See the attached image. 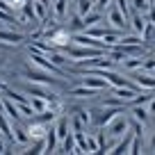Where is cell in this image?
Instances as JSON below:
<instances>
[{"instance_id": "5bb4252c", "label": "cell", "mask_w": 155, "mask_h": 155, "mask_svg": "<svg viewBox=\"0 0 155 155\" xmlns=\"http://www.w3.org/2000/svg\"><path fill=\"white\" fill-rule=\"evenodd\" d=\"M103 21H107V16L105 14H103V12H89V14H84L82 16V23H84V30H89V28H94V25H101L103 23Z\"/></svg>"}, {"instance_id": "ba28073f", "label": "cell", "mask_w": 155, "mask_h": 155, "mask_svg": "<svg viewBox=\"0 0 155 155\" xmlns=\"http://www.w3.org/2000/svg\"><path fill=\"white\" fill-rule=\"evenodd\" d=\"M119 114H123V107L121 105H107V107H103L101 114H96V123L103 128V126H107L112 119H116Z\"/></svg>"}, {"instance_id": "6da1fadb", "label": "cell", "mask_w": 155, "mask_h": 155, "mask_svg": "<svg viewBox=\"0 0 155 155\" xmlns=\"http://www.w3.org/2000/svg\"><path fill=\"white\" fill-rule=\"evenodd\" d=\"M103 128H105V132H107V153H110L112 146L130 130V121H128L126 114H119L116 119H112V121L107 123V126H103Z\"/></svg>"}, {"instance_id": "cb8c5ba5", "label": "cell", "mask_w": 155, "mask_h": 155, "mask_svg": "<svg viewBox=\"0 0 155 155\" xmlns=\"http://www.w3.org/2000/svg\"><path fill=\"white\" fill-rule=\"evenodd\" d=\"M5 114L12 116V119H16V121L23 116V114H21V107L14 105V101H12V98H7V101H5Z\"/></svg>"}, {"instance_id": "d6a6232c", "label": "cell", "mask_w": 155, "mask_h": 155, "mask_svg": "<svg viewBox=\"0 0 155 155\" xmlns=\"http://www.w3.org/2000/svg\"><path fill=\"white\" fill-rule=\"evenodd\" d=\"M0 112H5V101L0 98Z\"/></svg>"}, {"instance_id": "e575fe53", "label": "cell", "mask_w": 155, "mask_h": 155, "mask_svg": "<svg viewBox=\"0 0 155 155\" xmlns=\"http://www.w3.org/2000/svg\"><path fill=\"white\" fill-rule=\"evenodd\" d=\"M7 2H14V0H7Z\"/></svg>"}, {"instance_id": "e0dca14e", "label": "cell", "mask_w": 155, "mask_h": 155, "mask_svg": "<svg viewBox=\"0 0 155 155\" xmlns=\"http://www.w3.org/2000/svg\"><path fill=\"white\" fill-rule=\"evenodd\" d=\"M121 64L128 68V71H139V68H144V55H130V57H123Z\"/></svg>"}, {"instance_id": "52a82bcc", "label": "cell", "mask_w": 155, "mask_h": 155, "mask_svg": "<svg viewBox=\"0 0 155 155\" xmlns=\"http://www.w3.org/2000/svg\"><path fill=\"white\" fill-rule=\"evenodd\" d=\"M132 80L137 82L139 89H153L155 91V73H148L144 68H139V71H132Z\"/></svg>"}, {"instance_id": "836d02e7", "label": "cell", "mask_w": 155, "mask_h": 155, "mask_svg": "<svg viewBox=\"0 0 155 155\" xmlns=\"http://www.w3.org/2000/svg\"><path fill=\"white\" fill-rule=\"evenodd\" d=\"M5 89H7V84L2 82V80H0V91H5Z\"/></svg>"}, {"instance_id": "d4e9b609", "label": "cell", "mask_w": 155, "mask_h": 155, "mask_svg": "<svg viewBox=\"0 0 155 155\" xmlns=\"http://www.w3.org/2000/svg\"><path fill=\"white\" fill-rule=\"evenodd\" d=\"M14 141L16 144H28V141H32L30 139V132H28V128H21V126H16L14 128Z\"/></svg>"}, {"instance_id": "d6986e66", "label": "cell", "mask_w": 155, "mask_h": 155, "mask_svg": "<svg viewBox=\"0 0 155 155\" xmlns=\"http://www.w3.org/2000/svg\"><path fill=\"white\" fill-rule=\"evenodd\" d=\"M130 114H132V119H135V121L146 123V121H148V114H150V112L146 110L144 105H130Z\"/></svg>"}, {"instance_id": "f546056e", "label": "cell", "mask_w": 155, "mask_h": 155, "mask_svg": "<svg viewBox=\"0 0 155 155\" xmlns=\"http://www.w3.org/2000/svg\"><path fill=\"white\" fill-rule=\"evenodd\" d=\"M112 5H114L112 0H96V7H98V12H107Z\"/></svg>"}, {"instance_id": "4dcf8cb0", "label": "cell", "mask_w": 155, "mask_h": 155, "mask_svg": "<svg viewBox=\"0 0 155 155\" xmlns=\"http://www.w3.org/2000/svg\"><path fill=\"white\" fill-rule=\"evenodd\" d=\"M148 112H150V114H155V96L148 101Z\"/></svg>"}, {"instance_id": "277c9868", "label": "cell", "mask_w": 155, "mask_h": 155, "mask_svg": "<svg viewBox=\"0 0 155 155\" xmlns=\"http://www.w3.org/2000/svg\"><path fill=\"white\" fill-rule=\"evenodd\" d=\"M25 78H28L30 82H39V84H48V87H59V75L57 78H50L53 73H48V71H37V68H25V73H23Z\"/></svg>"}, {"instance_id": "d590c367", "label": "cell", "mask_w": 155, "mask_h": 155, "mask_svg": "<svg viewBox=\"0 0 155 155\" xmlns=\"http://www.w3.org/2000/svg\"><path fill=\"white\" fill-rule=\"evenodd\" d=\"M150 2H155V0H150Z\"/></svg>"}, {"instance_id": "8992f818", "label": "cell", "mask_w": 155, "mask_h": 155, "mask_svg": "<svg viewBox=\"0 0 155 155\" xmlns=\"http://www.w3.org/2000/svg\"><path fill=\"white\" fill-rule=\"evenodd\" d=\"M105 16H107V23H110L112 28H116V30H121V32H126V28H128V23H130V18H128V16L123 14L119 7H110Z\"/></svg>"}, {"instance_id": "3957f363", "label": "cell", "mask_w": 155, "mask_h": 155, "mask_svg": "<svg viewBox=\"0 0 155 155\" xmlns=\"http://www.w3.org/2000/svg\"><path fill=\"white\" fill-rule=\"evenodd\" d=\"M30 59H32V64H34V66L44 68V71L53 73V75H59V78L64 75V68H62V66H57V64H55L53 59L48 57V55L39 53V50H32V48H30Z\"/></svg>"}, {"instance_id": "2e32d148", "label": "cell", "mask_w": 155, "mask_h": 155, "mask_svg": "<svg viewBox=\"0 0 155 155\" xmlns=\"http://www.w3.org/2000/svg\"><path fill=\"white\" fill-rule=\"evenodd\" d=\"M139 91V87H114V96L116 98H121L123 103H130L132 98H135V94Z\"/></svg>"}, {"instance_id": "603a6c76", "label": "cell", "mask_w": 155, "mask_h": 155, "mask_svg": "<svg viewBox=\"0 0 155 155\" xmlns=\"http://www.w3.org/2000/svg\"><path fill=\"white\" fill-rule=\"evenodd\" d=\"M5 94H7V98H12V101L16 103V105L30 103V98H28V94H25V91H16V89H5Z\"/></svg>"}, {"instance_id": "8fae6325", "label": "cell", "mask_w": 155, "mask_h": 155, "mask_svg": "<svg viewBox=\"0 0 155 155\" xmlns=\"http://www.w3.org/2000/svg\"><path fill=\"white\" fill-rule=\"evenodd\" d=\"M23 34L21 32H14V30H9V28H0V41L2 44H9V46H18V44H23Z\"/></svg>"}, {"instance_id": "7402d4cb", "label": "cell", "mask_w": 155, "mask_h": 155, "mask_svg": "<svg viewBox=\"0 0 155 155\" xmlns=\"http://www.w3.org/2000/svg\"><path fill=\"white\" fill-rule=\"evenodd\" d=\"M57 150H62V153H75V135L68 132V135L62 139V144H59Z\"/></svg>"}, {"instance_id": "4fadbf2b", "label": "cell", "mask_w": 155, "mask_h": 155, "mask_svg": "<svg viewBox=\"0 0 155 155\" xmlns=\"http://www.w3.org/2000/svg\"><path fill=\"white\" fill-rule=\"evenodd\" d=\"M48 126L50 123H44V121H37L34 119L32 123H30V128H28V132H30V139H44L46 137V132H48Z\"/></svg>"}, {"instance_id": "ffe728a7", "label": "cell", "mask_w": 155, "mask_h": 155, "mask_svg": "<svg viewBox=\"0 0 155 155\" xmlns=\"http://www.w3.org/2000/svg\"><path fill=\"white\" fill-rule=\"evenodd\" d=\"M68 12V0H53V16L57 21H62Z\"/></svg>"}, {"instance_id": "5b68a950", "label": "cell", "mask_w": 155, "mask_h": 155, "mask_svg": "<svg viewBox=\"0 0 155 155\" xmlns=\"http://www.w3.org/2000/svg\"><path fill=\"white\" fill-rule=\"evenodd\" d=\"M25 94H28V96H39V98H44V101H48L50 105L57 101V91L48 89V84H39V82L25 84Z\"/></svg>"}, {"instance_id": "4316f807", "label": "cell", "mask_w": 155, "mask_h": 155, "mask_svg": "<svg viewBox=\"0 0 155 155\" xmlns=\"http://www.w3.org/2000/svg\"><path fill=\"white\" fill-rule=\"evenodd\" d=\"M0 135L9 137V139H14V132H12V128L7 126V119H5V112H0Z\"/></svg>"}, {"instance_id": "484cf974", "label": "cell", "mask_w": 155, "mask_h": 155, "mask_svg": "<svg viewBox=\"0 0 155 155\" xmlns=\"http://www.w3.org/2000/svg\"><path fill=\"white\" fill-rule=\"evenodd\" d=\"M94 5H96V2H91V0H75V12L80 16H84V14H89V12L94 9Z\"/></svg>"}, {"instance_id": "30bf717a", "label": "cell", "mask_w": 155, "mask_h": 155, "mask_svg": "<svg viewBox=\"0 0 155 155\" xmlns=\"http://www.w3.org/2000/svg\"><path fill=\"white\" fill-rule=\"evenodd\" d=\"M98 89H94V87H89V84H78V87H73V89H68V96H73V98H94V96H98Z\"/></svg>"}, {"instance_id": "1f68e13d", "label": "cell", "mask_w": 155, "mask_h": 155, "mask_svg": "<svg viewBox=\"0 0 155 155\" xmlns=\"http://www.w3.org/2000/svg\"><path fill=\"white\" fill-rule=\"evenodd\" d=\"M148 146H150V150L155 153V132H153V137H150V144H148Z\"/></svg>"}, {"instance_id": "7a4b0ae2", "label": "cell", "mask_w": 155, "mask_h": 155, "mask_svg": "<svg viewBox=\"0 0 155 155\" xmlns=\"http://www.w3.org/2000/svg\"><path fill=\"white\" fill-rule=\"evenodd\" d=\"M64 53H66V57L71 59V62H84V59H91V57H98V55H105V50L101 48H91V46H80V44H73L68 46V48H64Z\"/></svg>"}, {"instance_id": "7c38bea8", "label": "cell", "mask_w": 155, "mask_h": 155, "mask_svg": "<svg viewBox=\"0 0 155 155\" xmlns=\"http://www.w3.org/2000/svg\"><path fill=\"white\" fill-rule=\"evenodd\" d=\"M82 84H89V87L98 89V91H105V89L110 87V82H107L105 78H101V75H94V73H84V78H82Z\"/></svg>"}, {"instance_id": "f1b7e54d", "label": "cell", "mask_w": 155, "mask_h": 155, "mask_svg": "<svg viewBox=\"0 0 155 155\" xmlns=\"http://www.w3.org/2000/svg\"><path fill=\"white\" fill-rule=\"evenodd\" d=\"M78 116H80V121L84 123V128H87V126H91V121H94L91 112H87V110H78Z\"/></svg>"}, {"instance_id": "44dd1931", "label": "cell", "mask_w": 155, "mask_h": 155, "mask_svg": "<svg viewBox=\"0 0 155 155\" xmlns=\"http://www.w3.org/2000/svg\"><path fill=\"white\" fill-rule=\"evenodd\" d=\"M132 7V12H139V14H148L153 9V2L150 0H128Z\"/></svg>"}, {"instance_id": "83f0119b", "label": "cell", "mask_w": 155, "mask_h": 155, "mask_svg": "<svg viewBox=\"0 0 155 155\" xmlns=\"http://www.w3.org/2000/svg\"><path fill=\"white\" fill-rule=\"evenodd\" d=\"M28 153H32V155L46 153V137H44V139H34V144L30 146V150H28Z\"/></svg>"}, {"instance_id": "9c48e42d", "label": "cell", "mask_w": 155, "mask_h": 155, "mask_svg": "<svg viewBox=\"0 0 155 155\" xmlns=\"http://www.w3.org/2000/svg\"><path fill=\"white\" fill-rule=\"evenodd\" d=\"M132 137H135V130H128L126 135L121 137V139L116 141L114 146H112L110 153H116V155H121V153H130V144H132Z\"/></svg>"}, {"instance_id": "9a60e30c", "label": "cell", "mask_w": 155, "mask_h": 155, "mask_svg": "<svg viewBox=\"0 0 155 155\" xmlns=\"http://www.w3.org/2000/svg\"><path fill=\"white\" fill-rule=\"evenodd\" d=\"M59 148V137L55 126H48V132H46V153H57Z\"/></svg>"}, {"instance_id": "ac0fdd59", "label": "cell", "mask_w": 155, "mask_h": 155, "mask_svg": "<svg viewBox=\"0 0 155 155\" xmlns=\"http://www.w3.org/2000/svg\"><path fill=\"white\" fill-rule=\"evenodd\" d=\"M130 23H132V30H135L137 34H141V32H144V28H146V23H148V18H146V14L132 12V16H130Z\"/></svg>"}]
</instances>
